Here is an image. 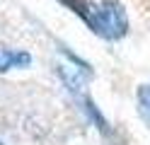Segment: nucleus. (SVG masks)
Wrapping results in <instances>:
<instances>
[{
	"instance_id": "2",
	"label": "nucleus",
	"mask_w": 150,
	"mask_h": 145,
	"mask_svg": "<svg viewBox=\"0 0 150 145\" xmlns=\"http://www.w3.org/2000/svg\"><path fill=\"white\" fill-rule=\"evenodd\" d=\"M32 63H34V56L24 48H12V46L0 48V73L27 70V68H32Z\"/></svg>"
},
{
	"instance_id": "3",
	"label": "nucleus",
	"mask_w": 150,
	"mask_h": 145,
	"mask_svg": "<svg viewBox=\"0 0 150 145\" xmlns=\"http://www.w3.org/2000/svg\"><path fill=\"white\" fill-rule=\"evenodd\" d=\"M75 102H78V106H80V111L85 114V119L95 126V128L99 131V133H111V128H109V121L104 119V114L99 111V106L95 104L87 97V92L85 94H80V97H75Z\"/></svg>"
},
{
	"instance_id": "4",
	"label": "nucleus",
	"mask_w": 150,
	"mask_h": 145,
	"mask_svg": "<svg viewBox=\"0 0 150 145\" xmlns=\"http://www.w3.org/2000/svg\"><path fill=\"white\" fill-rule=\"evenodd\" d=\"M136 102H138V114L150 128V85H140L136 92Z\"/></svg>"
},
{
	"instance_id": "1",
	"label": "nucleus",
	"mask_w": 150,
	"mask_h": 145,
	"mask_svg": "<svg viewBox=\"0 0 150 145\" xmlns=\"http://www.w3.org/2000/svg\"><path fill=\"white\" fill-rule=\"evenodd\" d=\"M78 17L92 34L107 41H119L128 34V15L119 0H85Z\"/></svg>"
},
{
	"instance_id": "5",
	"label": "nucleus",
	"mask_w": 150,
	"mask_h": 145,
	"mask_svg": "<svg viewBox=\"0 0 150 145\" xmlns=\"http://www.w3.org/2000/svg\"><path fill=\"white\" fill-rule=\"evenodd\" d=\"M0 145H5V143H3V140H0Z\"/></svg>"
}]
</instances>
